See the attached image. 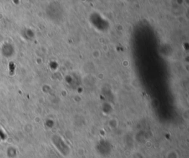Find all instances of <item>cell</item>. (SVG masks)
I'll list each match as a JSON object with an SVG mask.
<instances>
[{"label": "cell", "mask_w": 189, "mask_h": 158, "mask_svg": "<svg viewBox=\"0 0 189 158\" xmlns=\"http://www.w3.org/2000/svg\"><path fill=\"white\" fill-rule=\"evenodd\" d=\"M11 74L13 75V70H14V68H13V62L11 63Z\"/></svg>", "instance_id": "obj_1"}]
</instances>
